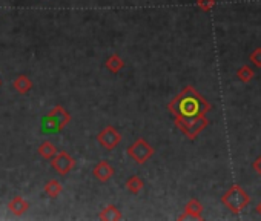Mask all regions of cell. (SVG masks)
<instances>
[{
  "instance_id": "obj_1",
  "label": "cell",
  "mask_w": 261,
  "mask_h": 221,
  "mask_svg": "<svg viewBox=\"0 0 261 221\" xmlns=\"http://www.w3.org/2000/svg\"><path fill=\"white\" fill-rule=\"evenodd\" d=\"M211 107V103L191 85L183 86L168 103V110L174 117L175 126L189 140H195L209 126L207 113Z\"/></svg>"
},
{
  "instance_id": "obj_2",
  "label": "cell",
  "mask_w": 261,
  "mask_h": 221,
  "mask_svg": "<svg viewBox=\"0 0 261 221\" xmlns=\"http://www.w3.org/2000/svg\"><path fill=\"white\" fill-rule=\"evenodd\" d=\"M250 201V195L238 184L230 186L223 195H221V203L232 212V213H240Z\"/></svg>"
},
{
  "instance_id": "obj_3",
  "label": "cell",
  "mask_w": 261,
  "mask_h": 221,
  "mask_svg": "<svg viewBox=\"0 0 261 221\" xmlns=\"http://www.w3.org/2000/svg\"><path fill=\"white\" fill-rule=\"evenodd\" d=\"M69 122L71 116L68 110L62 106H56L43 117V132H60Z\"/></svg>"
},
{
  "instance_id": "obj_4",
  "label": "cell",
  "mask_w": 261,
  "mask_h": 221,
  "mask_svg": "<svg viewBox=\"0 0 261 221\" xmlns=\"http://www.w3.org/2000/svg\"><path fill=\"white\" fill-rule=\"evenodd\" d=\"M129 158L136 161L137 164H145L146 161H149V158L154 157L155 154V149L152 145H149L143 137L137 139L133 145H129L127 149H126Z\"/></svg>"
},
{
  "instance_id": "obj_5",
  "label": "cell",
  "mask_w": 261,
  "mask_h": 221,
  "mask_svg": "<svg viewBox=\"0 0 261 221\" xmlns=\"http://www.w3.org/2000/svg\"><path fill=\"white\" fill-rule=\"evenodd\" d=\"M97 142L98 145L106 149V151H112L115 149L120 142H121V134L114 128V126H106L103 131H100V134L97 135Z\"/></svg>"
},
{
  "instance_id": "obj_6",
  "label": "cell",
  "mask_w": 261,
  "mask_h": 221,
  "mask_svg": "<svg viewBox=\"0 0 261 221\" xmlns=\"http://www.w3.org/2000/svg\"><path fill=\"white\" fill-rule=\"evenodd\" d=\"M51 164H53V168H54V171L57 174L66 175L75 168V160L66 151H60V152H57L54 155V158L51 160Z\"/></svg>"
},
{
  "instance_id": "obj_7",
  "label": "cell",
  "mask_w": 261,
  "mask_h": 221,
  "mask_svg": "<svg viewBox=\"0 0 261 221\" xmlns=\"http://www.w3.org/2000/svg\"><path fill=\"white\" fill-rule=\"evenodd\" d=\"M203 210H204V207L198 201V198H191L185 206V213L181 216H178V219H185V218L203 219Z\"/></svg>"
},
{
  "instance_id": "obj_8",
  "label": "cell",
  "mask_w": 261,
  "mask_h": 221,
  "mask_svg": "<svg viewBox=\"0 0 261 221\" xmlns=\"http://www.w3.org/2000/svg\"><path fill=\"white\" fill-rule=\"evenodd\" d=\"M92 174H94V177H95L98 181L106 183V181H109V180L112 178V175L115 174V169H114L108 161L103 160V161H98V163L94 166Z\"/></svg>"
},
{
  "instance_id": "obj_9",
  "label": "cell",
  "mask_w": 261,
  "mask_h": 221,
  "mask_svg": "<svg viewBox=\"0 0 261 221\" xmlns=\"http://www.w3.org/2000/svg\"><path fill=\"white\" fill-rule=\"evenodd\" d=\"M28 207H30L28 201H27L25 198H22V197H14V198L8 203V209H10L16 216L23 215V213L28 210Z\"/></svg>"
},
{
  "instance_id": "obj_10",
  "label": "cell",
  "mask_w": 261,
  "mask_h": 221,
  "mask_svg": "<svg viewBox=\"0 0 261 221\" xmlns=\"http://www.w3.org/2000/svg\"><path fill=\"white\" fill-rule=\"evenodd\" d=\"M105 66L109 72L112 74H118L123 68H124V60L118 56V54H112L108 57V60L105 62Z\"/></svg>"
},
{
  "instance_id": "obj_11",
  "label": "cell",
  "mask_w": 261,
  "mask_h": 221,
  "mask_svg": "<svg viewBox=\"0 0 261 221\" xmlns=\"http://www.w3.org/2000/svg\"><path fill=\"white\" fill-rule=\"evenodd\" d=\"M121 218H123L121 212H120L118 207L114 206V204L106 206V207L100 212V219H103V221H118V219H121Z\"/></svg>"
},
{
  "instance_id": "obj_12",
  "label": "cell",
  "mask_w": 261,
  "mask_h": 221,
  "mask_svg": "<svg viewBox=\"0 0 261 221\" xmlns=\"http://www.w3.org/2000/svg\"><path fill=\"white\" fill-rule=\"evenodd\" d=\"M126 189L130 192V194H140L143 189H145V181L139 177V175H133V177H129L126 180Z\"/></svg>"
},
{
  "instance_id": "obj_13",
  "label": "cell",
  "mask_w": 261,
  "mask_h": 221,
  "mask_svg": "<svg viewBox=\"0 0 261 221\" xmlns=\"http://www.w3.org/2000/svg\"><path fill=\"white\" fill-rule=\"evenodd\" d=\"M237 78L241 81V83H250L255 77V71L249 66V65H243L241 68L237 69Z\"/></svg>"
},
{
  "instance_id": "obj_14",
  "label": "cell",
  "mask_w": 261,
  "mask_h": 221,
  "mask_svg": "<svg viewBox=\"0 0 261 221\" xmlns=\"http://www.w3.org/2000/svg\"><path fill=\"white\" fill-rule=\"evenodd\" d=\"M14 88L19 94H27L31 91L33 88V81L27 77V75H19L16 80H14Z\"/></svg>"
},
{
  "instance_id": "obj_15",
  "label": "cell",
  "mask_w": 261,
  "mask_h": 221,
  "mask_svg": "<svg viewBox=\"0 0 261 221\" xmlns=\"http://www.w3.org/2000/svg\"><path fill=\"white\" fill-rule=\"evenodd\" d=\"M39 154H40V157L45 158V160H53L54 155L57 154V148H56L54 143H51V142H43V143L39 146Z\"/></svg>"
},
{
  "instance_id": "obj_16",
  "label": "cell",
  "mask_w": 261,
  "mask_h": 221,
  "mask_svg": "<svg viewBox=\"0 0 261 221\" xmlns=\"http://www.w3.org/2000/svg\"><path fill=\"white\" fill-rule=\"evenodd\" d=\"M62 190H63V186L57 180H49L45 186V194L51 198H57L62 194Z\"/></svg>"
},
{
  "instance_id": "obj_17",
  "label": "cell",
  "mask_w": 261,
  "mask_h": 221,
  "mask_svg": "<svg viewBox=\"0 0 261 221\" xmlns=\"http://www.w3.org/2000/svg\"><path fill=\"white\" fill-rule=\"evenodd\" d=\"M215 4H217L215 0H197V2H195L197 8L204 11V13H209L211 10H214Z\"/></svg>"
},
{
  "instance_id": "obj_18",
  "label": "cell",
  "mask_w": 261,
  "mask_h": 221,
  "mask_svg": "<svg viewBox=\"0 0 261 221\" xmlns=\"http://www.w3.org/2000/svg\"><path fill=\"white\" fill-rule=\"evenodd\" d=\"M249 60H250V63H253V66L255 68H261V48H256V49H253L252 52H250V56H249Z\"/></svg>"
},
{
  "instance_id": "obj_19",
  "label": "cell",
  "mask_w": 261,
  "mask_h": 221,
  "mask_svg": "<svg viewBox=\"0 0 261 221\" xmlns=\"http://www.w3.org/2000/svg\"><path fill=\"white\" fill-rule=\"evenodd\" d=\"M252 169H253V171L261 177V155L255 158V161L252 163Z\"/></svg>"
},
{
  "instance_id": "obj_20",
  "label": "cell",
  "mask_w": 261,
  "mask_h": 221,
  "mask_svg": "<svg viewBox=\"0 0 261 221\" xmlns=\"http://www.w3.org/2000/svg\"><path fill=\"white\" fill-rule=\"evenodd\" d=\"M255 210H256V213H258V215L261 216V201H259V203L256 204V207H255Z\"/></svg>"
},
{
  "instance_id": "obj_21",
  "label": "cell",
  "mask_w": 261,
  "mask_h": 221,
  "mask_svg": "<svg viewBox=\"0 0 261 221\" xmlns=\"http://www.w3.org/2000/svg\"><path fill=\"white\" fill-rule=\"evenodd\" d=\"M0 86H2V80H0Z\"/></svg>"
}]
</instances>
